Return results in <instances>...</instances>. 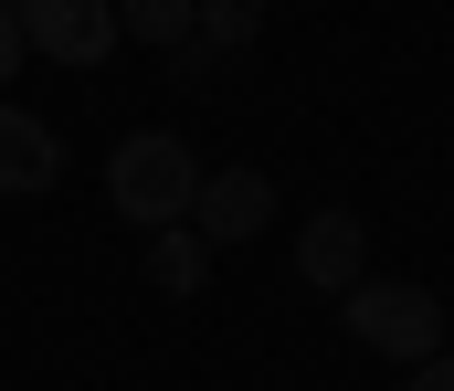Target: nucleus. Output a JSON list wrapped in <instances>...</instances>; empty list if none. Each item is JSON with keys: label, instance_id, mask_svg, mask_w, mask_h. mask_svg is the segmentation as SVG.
Segmentation results:
<instances>
[{"label": "nucleus", "instance_id": "f257e3e1", "mask_svg": "<svg viewBox=\"0 0 454 391\" xmlns=\"http://www.w3.org/2000/svg\"><path fill=\"white\" fill-rule=\"evenodd\" d=\"M106 201H116V223H191V201H201V159H191V137H169V128H137V137H116V159H106Z\"/></svg>", "mask_w": 454, "mask_h": 391}, {"label": "nucleus", "instance_id": "f03ea898", "mask_svg": "<svg viewBox=\"0 0 454 391\" xmlns=\"http://www.w3.org/2000/svg\"><path fill=\"white\" fill-rule=\"evenodd\" d=\"M339 317H348V339L370 349V360H434L444 349V307H434V285H402V275H359L339 296Z\"/></svg>", "mask_w": 454, "mask_h": 391}, {"label": "nucleus", "instance_id": "7ed1b4c3", "mask_svg": "<svg viewBox=\"0 0 454 391\" xmlns=\"http://www.w3.org/2000/svg\"><path fill=\"white\" fill-rule=\"evenodd\" d=\"M11 11H21V43L74 64V74H96L116 53V0H11Z\"/></svg>", "mask_w": 454, "mask_h": 391}, {"label": "nucleus", "instance_id": "20e7f679", "mask_svg": "<svg viewBox=\"0 0 454 391\" xmlns=\"http://www.w3.org/2000/svg\"><path fill=\"white\" fill-rule=\"evenodd\" d=\"M201 244H254L275 223V180L264 169H201V201H191Z\"/></svg>", "mask_w": 454, "mask_h": 391}, {"label": "nucleus", "instance_id": "39448f33", "mask_svg": "<svg viewBox=\"0 0 454 391\" xmlns=\"http://www.w3.org/2000/svg\"><path fill=\"white\" fill-rule=\"evenodd\" d=\"M296 275H307L317 296H348V285L370 275V233H359V212H307V233H296Z\"/></svg>", "mask_w": 454, "mask_h": 391}, {"label": "nucleus", "instance_id": "423d86ee", "mask_svg": "<svg viewBox=\"0 0 454 391\" xmlns=\"http://www.w3.org/2000/svg\"><path fill=\"white\" fill-rule=\"evenodd\" d=\"M53 169H64L53 128H43L32 106H11V96H0V201H32V191H53Z\"/></svg>", "mask_w": 454, "mask_h": 391}, {"label": "nucleus", "instance_id": "0eeeda50", "mask_svg": "<svg viewBox=\"0 0 454 391\" xmlns=\"http://www.w3.org/2000/svg\"><path fill=\"white\" fill-rule=\"evenodd\" d=\"M201 275H212V254H201V233H191V223H159V233H148V285L201 296Z\"/></svg>", "mask_w": 454, "mask_h": 391}, {"label": "nucleus", "instance_id": "6e6552de", "mask_svg": "<svg viewBox=\"0 0 454 391\" xmlns=\"http://www.w3.org/2000/svg\"><path fill=\"white\" fill-rule=\"evenodd\" d=\"M191 21H201V0H116V32L127 43H159V53L191 43Z\"/></svg>", "mask_w": 454, "mask_h": 391}, {"label": "nucleus", "instance_id": "1a4fd4ad", "mask_svg": "<svg viewBox=\"0 0 454 391\" xmlns=\"http://www.w3.org/2000/svg\"><path fill=\"white\" fill-rule=\"evenodd\" d=\"M254 32H264V0H201V21H191L201 53H243Z\"/></svg>", "mask_w": 454, "mask_h": 391}, {"label": "nucleus", "instance_id": "9d476101", "mask_svg": "<svg viewBox=\"0 0 454 391\" xmlns=\"http://www.w3.org/2000/svg\"><path fill=\"white\" fill-rule=\"evenodd\" d=\"M21 53H32V43H21V11H11V0H0V85H11V74H21Z\"/></svg>", "mask_w": 454, "mask_h": 391}, {"label": "nucleus", "instance_id": "9b49d317", "mask_svg": "<svg viewBox=\"0 0 454 391\" xmlns=\"http://www.w3.org/2000/svg\"><path fill=\"white\" fill-rule=\"evenodd\" d=\"M402 391H454V349H434V360H412V381Z\"/></svg>", "mask_w": 454, "mask_h": 391}]
</instances>
